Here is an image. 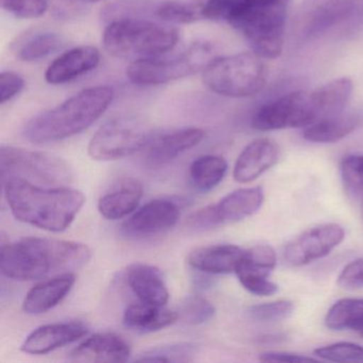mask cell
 Here are the masks:
<instances>
[{
  "label": "cell",
  "instance_id": "29",
  "mask_svg": "<svg viewBox=\"0 0 363 363\" xmlns=\"http://www.w3.org/2000/svg\"><path fill=\"white\" fill-rule=\"evenodd\" d=\"M159 1L156 0H116L104 8L101 20L113 22L122 18H148L156 21V11Z\"/></svg>",
  "mask_w": 363,
  "mask_h": 363
},
{
  "label": "cell",
  "instance_id": "40",
  "mask_svg": "<svg viewBox=\"0 0 363 363\" xmlns=\"http://www.w3.org/2000/svg\"><path fill=\"white\" fill-rule=\"evenodd\" d=\"M337 284L347 290L363 286V258L348 263L337 277Z\"/></svg>",
  "mask_w": 363,
  "mask_h": 363
},
{
  "label": "cell",
  "instance_id": "8",
  "mask_svg": "<svg viewBox=\"0 0 363 363\" xmlns=\"http://www.w3.org/2000/svg\"><path fill=\"white\" fill-rule=\"evenodd\" d=\"M325 118L318 89L296 91L265 104L252 116V127L258 131L306 128Z\"/></svg>",
  "mask_w": 363,
  "mask_h": 363
},
{
  "label": "cell",
  "instance_id": "27",
  "mask_svg": "<svg viewBox=\"0 0 363 363\" xmlns=\"http://www.w3.org/2000/svg\"><path fill=\"white\" fill-rule=\"evenodd\" d=\"M227 169L228 164L223 157L216 155L199 157L189 169L191 184L199 192H209L223 182Z\"/></svg>",
  "mask_w": 363,
  "mask_h": 363
},
{
  "label": "cell",
  "instance_id": "30",
  "mask_svg": "<svg viewBox=\"0 0 363 363\" xmlns=\"http://www.w3.org/2000/svg\"><path fill=\"white\" fill-rule=\"evenodd\" d=\"M194 344L176 343L169 345L157 346L146 350L135 361L141 362H190L196 354Z\"/></svg>",
  "mask_w": 363,
  "mask_h": 363
},
{
  "label": "cell",
  "instance_id": "28",
  "mask_svg": "<svg viewBox=\"0 0 363 363\" xmlns=\"http://www.w3.org/2000/svg\"><path fill=\"white\" fill-rule=\"evenodd\" d=\"M330 330L356 331L363 324V298H342L331 306L325 318Z\"/></svg>",
  "mask_w": 363,
  "mask_h": 363
},
{
  "label": "cell",
  "instance_id": "37",
  "mask_svg": "<svg viewBox=\"0 0 363 363\" xmlns=\"http://www.w3.org/2000/svg\"><path fill=\"white\" fill-rule=\"evenodd\" d=\"M244 259L247 262L269 272H273L277 264V256H276L275 250L269 245H256L245 250Z\"/></svg>",
  "mask_w": 363,
  "mask_h": 363
},
{
  "label": "cell",
  "instance_id": "35",
  "mask_svg": "<svg viewBox=\"0 0 363 363\" xmlns=\"http://www.w3.org/2000/svg\"><path fill=\"white\" fill-rule=\"evenodd\" d=\"M344 186L352 194H363V155H350L341 162Z\"/></svg>",
  "mask_w": 363,
  "mask_h": 363
},
{
  "label": "cell",
  "instance_id": "1",
  "mask_svg": "<svg viewBox=\"0 0 363 363\" xmlns=\"http://www.w3.org/2000/svg\"><path fill=\"white\" fill-rule=\"evenodd\" d=\"M290 0H208L203 18L228 23L255 54L276 59L282 54Z\"/></svg>",
  "mask_w": 363,
  "mask_h": 363
},
{
  "label": "cell",
  "instance_id": "14",
  "mask_svg": "<svg viewBox=\"0 0 363 363\" xmlns=\"http://www.w3.org/2000/svg\"><path fill=\"white\" fill-rule=\"evenodd\" d=\"M180 208L169 199H155L138 208L122 225V233L133 239L162 235L179 222Z\"/></svg>",
  "mask_w": 363,
  "mask_h": 363
},
{
  "label": "cell",
  "instance_id": "16",
  "mask_svg": "<svg viewBox=\"0 0 363 363\" xmlns=\"http://www.w3.org/2000/svg\"><path fill=\"white\" fill-rule=\"evenodd\" d=\"M206 137V131L196 127L178 129L171 133H155L146 146V161L152 165H163L171 162L184 152L196 147Z\"/></svg>",
  "mask_w": 363,
  "mask_h": 363
},
{
  "label": "cell",
  "instance_id": "2",
  "mask_svg": "<svg viewBox=\"0 0 363 363\" xmlns=\"http://www.w3.org/2000/svg\"><path fill=\"white\" fill-rule=\"evenodd\" d=\"M91 257L90 247L79 242L29 237L3 246L0 269L9 279L33 281L74 273Z\"/></svg>",
  "mask_w": 363,
  "mask_h": 363
},
{
  "label": "cell",
  "instance_id": "43",
  "mask_svg": "<svg viewBox=\"0 0 363 363\" xmlns=\"http://www.w3.org/2000/svg\"><path fill=\"white\" fill-rule=\"evenodd\" d=\"M361 210H362V218H363V199H362V205H361Z\"/></svg>",
  "mask_w": 363,
  "mask_h": 363
},
{
  "label": "cell",
  "instance_id": "13",
  "mask_svg": "<svg viewBox=\"0 0 363 363\" xmlns=\"http://www.w3.org/2000/svg\"><path fill=\"white\" fill-rule=\"evenodd\" d=\"M345 238V231L337 224L313 227L288 244L284 256L292 267H303L330 254Z\"/></svg>",
  "mask_w": 363,
  "mask_h": 363
},
{
  "label": "cell",
  "instance_id": "39",
  "mask_svg": "<svg viewBox=\"0 0 363 363\" xmlns=\"http://www.w3.org/2000/svg\"><path fill=\"white\" fill-rule=\"evenodd\" d=\"M25 80L14 72H3L0 75V103L6 104L24 90Z\"/></svg>",
  "mask_w": 363,
  "mask_h": 363
},
{
  "label": "cell",
  "instance_id": "9",
  "mask_svg": "<svg viewBox=\"0 0 363 363\" xmlns=\"http://www.w3.org/2000/svg\"><path fill=\"white\" fill-rule=\"evenodd\" d=\"M209 44L197 42L180 56L172 59H142L131 63L127 77L137 86H155L175 82L203 71L212 60Z\"/></svg>",
  "mask_w": 363,
  "mask_h": 363
},
{
  "label": "cell",
  "instance_id": "7",
  "mask_svg": "<svg viewBox=\"0 0 363 363\" xmlns=\"http://www.w3.org/2000/svg\"><path fill=\"white\" fill-rule=\"evenodd\" d=\"M0 174L3 182L22 178L45 186H65L73 180V172L60 157L14 146L0 148Z\"/></svg>",
  "mask_w": 363,
  "mask_h": 363
},
{
  "label": "cell",
  "instance_id": "11",
  "mask_svg": "<svg viewBox=\"0 0 363 363\" xmlns=\"http://www.w3.org/2000/svg\"><path fill=\"white\" fill-rule=\"evenodd\" d=\"M264 201L261 186L242 188L229 193L218 203L201 208L189 218L195 230H211L225 225L235 224L256 213Z\"/></svg>",
  "mask_w": 363,
  "mask_h": 363
},
{
  "label": "cell",
  "instance_id": "19",
  "mask_svg": "<svg viewBox=\"0 0 363 363\" xmlns=\"http://www.w3.org/2000/svg\"><path fill=\"white\" fill-rule=\"evenodd\" d=\"M101 52L94 46L72 48L59 56L46 69L45 79L50 84H63L96 69Z\"/></svg>",
  "mask_w": 363,
  "mask_h": 363
},
{
  "label": "cell",
  "instance_id": "32",
  "mask_svg": "<svg viewBox=\"0 0 363 363\" xmlns=\"http://www.w3.org/2000/svg\"><path fill=\"white\" fill-rule=\"evenodd\" d=\"M179 320L188 325H201L216 315V307L211 301L201 295H190L180 305Z\"/></svg>",
  "mask_w": 363,
  "mask_h": 363
},
{
  "label": "cell",
  "instance_id": "42",
  "mask_svg": "<svg viewBox=\"0 0 363 363\" xmlns=\"http://www.w3.org/2000/svg\"><path fill=\"white\" fill-rule=\"evenodd\" d=\"M79 1H84V3H97V1H101V0H79Z\"/></svg>",
  "mask_w": 363,
  "mask_h": 363
},
{
  "label": "cell",
  "instance_id": "4",
  "mask_svg": "<svg viewBox=\"0 0 363 363\" xmlns=\"http://www.w3.org/2000/svg\"><path fill=\"white\" fill-rule=\"evenodd\" d=\"M113 89L97 86L84 89L60 105L33 116L23 135L33 144L55 143L79 135L92 126L111 105Z\"/></svg>",
  "mask_w": 363,
  "mask_h": 363
},
{
  "label": "cell",
  "instance_id": "36",
  "mask_svg": "<svg viewBox=\"0 0 363 363\" xmlns=\"http://www.w3.org/2000/svg\"><path fill=\"white\" fill-rule=\"evenodd\" d=\"M4 10L18 18H38L50 9L48 0H0Z\"/></svg>",
  "mask_w": 363,
  "mask_h": 363
},
{
  "label": "cell",
  "instance_id": "20",
  "mask_svg": "<svg viewBox=\"0 0 363 363\" xmlns=\"http://www.w3.org/2000/svg\"><path fill=\"white\" fill-rule=\"evenodd\" d=\"M245 250L233 244L201 246L189 254L186 261L195 271L210 275L235 273Z\"/></svg>",
  "mask_w": 363,
  "mask_h": 363
},
{
  "label": "cell",
  "instance_id": "38",
  "mask_svg": "<svg viewBox=\"0 0 363 363\" xmlns=\"http://www.w3.org/2000/svg\"><path fill=\"white\" fill-rule=\"evenodd\" d=\"M240 284L245 290L258 296H271L278 291V286L269 279V277L255 275L237 276Z\"/></svg>",
  "mask_w": 363,
  "mask_h": 363
},
{
  "label": "cell",
  "instance_id": "12",
  "mask_svg": "<svg viewBox=\"0 0 363 363\" xmlns=\"http://www.w3.org/2000/svg\"><path fill=\"white\" fill-rule=\"evenodd\" d=\"M356 0H303L293 18V33L308 41L352 16Z\"/></svg>",
  "mask_w": 363,
  "mask_h": 363
},
{
  "label": "cell",
  "instance_id": "18",
  "mask_svg": "<svg viewBox=\"0 0 363 363\" xmlns=\"http://www.w3.org/2000/svg\"><path fill=\"white\" fill-rule=\"evenodd\" d=\"M279 148L269 139H257L245 146L235 161L233 178L239 184H248L273 167L279 159Z\"/></svg>",
  "mask_w": 363,
  "mask_h": 363
},
{
  "label": "cell",
  "instance_id": "10",
  "mask_svg": "<svg viewBox=\"0 0 363 363\" xmlns=\"http://www.w3.org/2000/svg\"><path fill=\"white\" fill-rule=\"evenodd\" d=\"M155 133L143 123L118 118L96 131L88 146L89 156L96 161H116L145 150Z\"/></svg>",
  "mask_w": 363,
  "mask_h": 363
},
{
  "label": "cell",
  "instance_id": "31",
  "mask_svg": "<svg viewBox=\"0 0 363 363\" xmlns=\"http://www.w3.org/2000/svg\"><path fill=\"white\" fill-rule=\"evenodd\" d=\"M201 9L192 4L180 1H159L156 21L167 24H192L203 18Z\"/></svg>",
  "mask_w": 363,
  "mask_h": 363
},
{
  "label": "cell",
  "instance_id": "24",
  "mask_svg": "<svg viewBox=\"0 0 363 363\" xmlns=\"http://www.w3.org/2000/svg\"><path fill=\"white\" fill-rule=\"evenodd\" d=\"M179 320L178 311L167 309L164 306L152 303H131L125 310L123 324L138 333H155L171 326Z\"/></svg>",
  "mask_w": 363,
  "mask_h": 363
},
{
  "label": "cell",
  "instance_id": "5",
  "mask_svg": "<svg viewBox=\"0 0 363 363\" xmlns=\"http://www.w3.org/2000/svg\"><path fill=\"white\" fill-rule=\"evenodd\" d=\"M179 41V31L167 23L148 18H122L109 23L103 43L112 56L123 59L157 58Z\"/></svg>",
  "mask_w": 363,
  "mask_h": 363
},
{
  "label": "cell",
  "instance_id": "21",
  "mask_svg": "<svg viewBox=\"0 0 363 363\" xmlns=\"http://www.w3.org/2000/svg\"><path fill=\"white\" fill-rule=\"evenodd\" d=\"M75 282V274L67 273L52 276L35 284L25 297L23 311L30 315L50 311L69 294Z\"/></svg>",
  "mask_w": 363,
  "mask_h": 363
},
{
  "label": "cell",
  "instance_id": "23",
  "mask_svg": "<svg viewBox=\"0 0 363 363\" xmlns=\"http://www.w3.org/2000/svg\"><path fill=\"white\" fill-rule=\"evenodd\" d=\"M129 288L142 303L165 306L169 299V289L160 269L145 263H133L126 269Z\"/></svg>",
  "mask_w": 363,
  "mask_h": 363
},
{
  "label": "cell",
  "instance_id": "26",
  "mask_svg": "<svg viewBox=\"0 0 363 363\" xmlns=\"http://www.w3.org/2000/svg\"><path fill=\"white\" fill-rule=\"evenodd\" d=\"M361 124L357 114L339 113L316 121L303 130V139L312 143H335L350 135Z\"/></svg>",
  "mask_w": 363,
  "mask_h": 363
},
{
  "label": "cell",
  "instance_id": "34",
  "mask_svg": "<svg viewBox=\"0 0 363 363\" xmlns=\"http://www.w3.org/2000/svg\"><path fill=\"white\" fill-rule=\"evenodd\" d=\"M294 311V303L286 299L259 303L248 309V314L252 320L260 323H276L286 320Z\"/></svg>",
  "mask_w": 363,
  "mask_h": 363
},
{
  "label": "cell",
  "instance_id": "6",
  "mask_svg": "<svg viewBox=\"0 0 363 363\" xmlns=\"http://www.w3.org/2000/svg\"><path fill=\"white\" fill-rule=\"evenodd\" d=\"M267 82V67L255 52L213 58L203 69V84L223 96H255L265 88Z\"/></svg>",
  "mask_w": 363,
  "mask_h": 363
},
{
  "label": "cell",
  "instance_id": "33",
  "mask_svg": "<svg viewBox=\"0 0 363 363\" xmlns=\"http://www.w3.org/2000/svg\"><path fill=\"white\" fill-rule=\"evenodd\" d=\"M314 354L330 362L363 363V346L352 342H337L316 348Z\"/></svg>",
  "mask_w": 363,
  "mask_h": 363
},
{
  "label": "cell",
  "instance_id": "15",
  "mask_svg": "<svg viewBox=\"0 0 363 363\" xmlns=\"http://www.w3.org/2000/svg\"><path fill=\"white\" fill-rule=\"evenodd\" d=\"M89 329L80 322L42 325L27 335L21 350L29 354H46L69 345L88 335Z\"/></svg>",
  "mask_w": 363,
  "mask_h": 363
},
{
  "label": "cell",
  "instance_id": "17",
  "mask_svg": "<svg viewBox=\"0 0 363 363\" xmlns=\"http://www.w3.org/2000/svg\"><path fill=\"white\" fill-rule=\"evenodd\" d=\"M131 354L130 346L120 335L101 333L84 340L72 350L73 362H126Z\"/></svg>",
  "mask_w": 363,
  "mask_h": 363
},
{
  "label": "cell",
  "instance_id": "25",
  "mask_svg": "<svg viewBox=\"0 0 363 363\" xmlns=\"http://www.w3.org/2000/svg\"><path fill=\"white\" fill-rule=\"evenodd\" d=\"M65 46L59 33L48 29H31L20 35L13 44L16 58L24 62H35L58 52Z\"/></svg>",
  "mask_w": 363,
  "mask_h": 363
},
{
  "label": "cell",
  "instance_id": "41",
  "mask_svg": "<svg viewBox=\"0 0 363 363\" xmlns=\"http://www.w3.org/2000/svg\"><path fill=\"white\" fill-rule=\"evenodd\" d=\"M259 360L263 362H316V359L303 354L289 352H267L259 356Z\"/></svg>",
  "mask_w": 363,
  "mask_h": 363
},
{
  "label": "cell",
  "instance_id": "22",
  "mask_svg": "<svg viewBox=\"0 0 363 363\" xmlns=\"http://www.w3.org/2000/svg\"><path fill=\"white\" fill-rule=\"evenodd\" d=\"M143 193L141 182L133 177L122 178L99 199V213L109 220L128 218L139 208Z\"/></svg>",
  "mask_w": 363,
  "mask_h": 363
},
{
  "label": "cell",
  "instance_id": "3",
  "mask_svg": "<svg viewBox=\"0 0 363 363\" xmlns=\"http://www.w3.org/2000/svg\"><path fill=\"white\" fill-rule=\"evenodd\" d=\"M3 184L14 218L50 233L69 228L86 203L82 191L67 186H40L22 178H11Z\"/></svg>",
  "mask_w": 363,
  "mask_h": 363
}]
</instances>
